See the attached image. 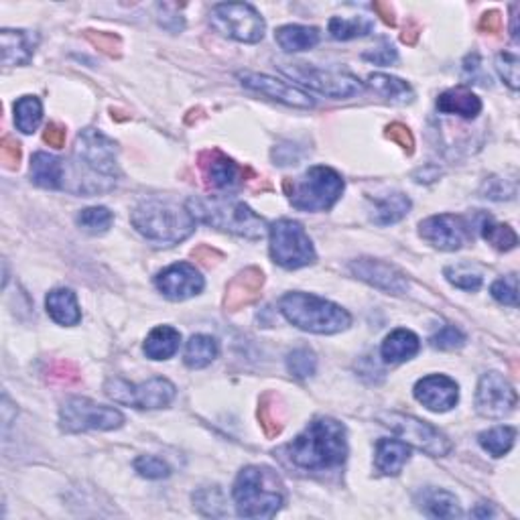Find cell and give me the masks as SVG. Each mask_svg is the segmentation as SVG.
Masks as SVG:
<instances>
[{
	"label": "cell",
	"instance_id": "cell-1",
	"mask_svg": "<svg viewBox=\"0 0 520 520\" xmlns=\"http://www.w3.org/2000/svg\"><path fill=\"white\" fill-rule=\"evenodd\" d=\"M287 454L289 460L301 470L324 472L340 468L348 455L346 427L330 417L311 420L308 429L289 443Z\"/></svg>",
	"mask_w": 520,
	"mask_h": 520
},
{
	"label": "cell",
	"instance_id": "cell-2",
	"mask_svg": "<svg viewBox=\"0 0 520 520\" xmlns=\"http://www.w3.org/2000/svg\"><path fill=\"white\" fill-rule=\"evenodd\" d=\"M234 502L242 518H273L285 504V484L266 465H248L234 481Z\"/></svg>",
	"mask_w": 520,
	"mask_h": 520
},
{
	"label": "cell",
	"instance_id": "cell-3",
	"mask_svg": "<svg viewBox=\"0 0 520 520\" xmlns=\"http://www.w3.org/2000/svg\"><path fill=\"white\" fill-rule=\"evenodd\" d=\"M130 221L136 232L159 247L179 244L195 230V218L187 208L163 200L141 202L130 216Z\"/></svg>",
	"mask_w": 520,
	"mask_h": 520
},
{
	"label": "cell",
	"instance_id": "cell-4",
	"mask_svg": "<svg viewBox=\"0 0 520 520\" xmlns=\"http://www.w3.org/2000/svg\"><path fill=\"white\" fill-rule=\"evenodd\" d=\"M186 208L195 221H204L216 230L242 236V238L260 240L269 232L266 221L242 202L221 200V197H191Z\"/></svg>",
	"mask_w": 520,
	"mask_h": 520
},
{
	"label": "cell",
	"instance_id": "cell-5",
	"mask_svg": "<svg viewBox=\"0 0 520 520\" xmlns=\"http://www.w3.org/2000/svg\"><path fill=\"white\" fill-rule=\"evenodd\" d=\"M279 309L289 324L303 332L332 335L348 330L351 317L346 309L321 297L309 293H287L279 303Z\"/></svg>",
	"mask_w": 520,
	"mask_h": 520
},
{
	"label": "cell",
	"instance_id": "cell-6",
	"mask_svg": "<svg viewBox=\"0 0 520 520\" xmlns=\"http://www.w3.org/2000/svg\"><path fill=\"white\" fill-rule=\"evenodd\" d=\"M289 202L301 212H327L343 194V179L332 167H311L301 178L282 183Z\"/></svg>",
	"mask_w": 520,
	"mask_h": 520
},
{
	"label": "cell",
	"instance_id": "cell-7",
	"mask_svg": "<svg viewBox=\"0 0 520 520\" xmlns=\"http://www.w3.org/2000/svg\"><path fill=\"white\" fill-rule=\"evenodd\" d=\"M271 256L282 269H301L316 263V248L299 221L279 220L269 228Z\"/></svg>",
	"mask_w": 520,
	"mask_h": 520
},
{
	"label": "cell",
	"instance_id": "cell-8",
	"mask_svg": "<svg viewBox=\"0 0 520 520\" xmlns=\"http://www.w3.org/2000/svg\"><path fill=\"white\" fill-rule=\"evenodd\" d=\"M122 423H125V415L118 409L104 407L80 396L65 401L59 411V427L65 433L112 431L122 427Z\"/></svg>",
	"mask_w": 520,
	"mask_h": 520
},
{
	"label": "cell",
	"instance_id": "cell-9",
	"mask_svg": "<svg viewBox=\"0 0 520 520\" xmlns=\"http://www.w3.org/2000/svg\"><path fill=\"white\" fill-rule=\"evenodd\" d=\"M210 25L220 35L240 43H258L264 37V21L247 3H221L210 13Z\"/></svg>",
	"mask_w": 520,
	"mask_h": 520
},
{
	"label": "cell",
	"instance_id": "cell-10",
	"mask_svg": "<svg viewBox=\"0 0 520 520\" xmlns=\"http://www.w3.org/2000/svg\"><path fill=\"white\" fill-rule=\"evenodd\" d=\"M117 152V143L110 141L100 130L86 128L78 134L74 155L78 159V165L90 171L94 178L114 183L117 181L114 178L118 175Z\"/></svg>",
	"mask_w": 520,
	"mask_h": 520
},
{
	"label": "cell",
	"instance_id": "cell-11",
	"mask_svg": "<svg viewBox=\"0 0 520 520\" xmlns=\"http://www.w3.org/2000/svg\"><path fill=\"white\" fill-rule=\"evenodd\" d=\"M380 420H385V425L390 427V431L399 435L407 446L425 451L431 457H443L454 449L446 435L438 427L427 423V420L403 415V412H385V415H380Z\"/></svg>",
	"mask_w": 520,
	"mask_h": 520
},
{
	"label": "cell",
	"instance_id": "cell-12",
	"mask_svg": "<svg viewBox=\"0 0 520 520\" xmlns=\"http://www.w3.org/2000/svg\"><path fill=\"white\" fill-rule=\"evenodd\" d=\"M104 390L114 403L134 409H165L175 399V386L167 378H151L143 385H130L125 378H110Z\"/></svg>",
	"mask_w": 520,
	"mask_h": 520
},
{
	"label": "cell",
	"instance_id": "cell-13",
	"mask_svg": "<svg viewBox=\"0 0 520 520\" xmlns=\"http://www.w3.org/2000/svg\"><path fill=\"white\" fill-rule=\"evenodd\" d=\"M282 74H287L289 78L305 83L311 90L325 94L330 98H351L362 91V82L356 75L346 72H334V70H319V67H311L305 64H295L293 67L282 65Z\"/></svg>",
	"mask_w": 520,
	"mask_h": 520
},
{
	"label": "cell",
	"instance_id": "cell-14",
	"mask_svg": "<svg viewBox=\"0 0 520 520\" xmlns=\"http://www.w3.org/2000/svg\"><path fill=\"white\" fill-rule=\"evenodd\" d=\"M516 390L500 372H488L480 378L476 390V409L486 419H504L516 407Z\"/></svg>",
	"mask_w": 520,
	"mask_h": 520
},
{
	"label": "cell",
	"instance_id": "cell-15",
	"mask_svg": "<svg viewBox=\"0 0 520 520\" xmlns=\"http://www.w3.org/2000/svg\"><path fill=\"white\" fill-rule=\"evenodd\" d=\"M419 234L431 247L446 252L460 250L472 238L468 221L462 216H454V213H439V216L423 220L419 226Z\"/></svg>",
	"mask_w": 520,
	"mask_h": 520
},
{
	"label": "cell",
	"instance_id": "cell-16",
	"mask_svg": "<svg viewBox=\"0 0 520 520\" xmlns=\"http://www.w3.org/2000/svg\"><path fill=\"white\" fill-rule=\"evenodd\" d=\"M197 165H200V171L208 187L216 191L238 189L244 183V175L248 173V169L234 163L230 157H226L218 149L204 151L200 159H197Z\"/></svg>",
	"mask_w": 520,
	"mask_h": 520
},
{
	"label": "cell",
	"instance_id": "cell-17",
	"mask_svg": "<svg viewBox=\"0 0 520 520\" xmlns=\"http://www.w3.org/2000/svg\"><path fill=\"white\" fill-rule=\"evenodd\" d=\"M238 80L247 90L258 91V94L271 98V100L293 106V108H313L316 106V100L309 94H305L303 90L290 86V83L282 80L271 78V75L242 72L238 74Z\"/></svg>",
	"mask_w": 520,
	"mask_h": 520
},
{
	"label": "cell",
	"instance_id": "cell-18",
	"mask_svg": "<svg viewBox=\"0 0 520 520\" xmlns=\"http://www.w3.org/2000/svg\"><path fill=\"white\" fill-rule=\"evenodd\" d=\"M157 289L171 301H186L204 290V277L194 264L178 263L160 271L155 279Z\"/></svg>",
	"mask_w": 520,
	"mask_h": 520
},
{
	"label": "cell",
	"instance_id": "cell-19",
	"mask_svg": "<svg viewBox=\"0 0 520 520\" xmlns=\"http://www.w3.org/2000/svg\"><path fill=\"white\" fill-rule=\"evenodd\" d=\"M350 271L354 273V277L368 282V285L377 287L380 290H386V293L401 295V293H407V289H409V281L399 269H394L393 264L382 263V260H377V258L351 260Z\"/></svg>",
	"mask_w": 520,
	"mask_h": 520
},
{
	"label": "cell",
	"instance_id": "cell-20",
	"mask_svg": "<svg viewBox=\"0 0 520 520\" xmlns=\"http://www.w3.org/2000/svg\"><path fill=\"white\" fill-rule=\"evenodd\" d=\"M415 399L433 412H446L454 409L460 399V386L455 380L443 374H431L415 385Z\"/></svg>",
	"mask_w": 520,
	"mask_h": 520
},
{
	"label": "cell",
	"instance_id": "cell-21",
	"mask_svg": "<svg viewBox=\"0 0 520 520\" xmlns=\"http://www.w3.org/2000/svg\"><path fill=\"white\" fill-rule=\"evenodd\" d=\"M264 285V274L256 266H248V269L240 271L236 277L228 282L224 308L226 311H240L248 305L256 303L260 299V290Z\"/></svg>",
	"mask_w": 520,
	"mask_h": 520
},
{
	"label": "cell",
	"instance_id": "cell-22",
	"mask_svg": "<svg viewBox=\"0 0 520 520\" xmlns=\"http://www.w3.org/2000/svg\"><path fill=\"white\" fill-rule=\"evenodd\" d=\"M3 43V64L4 65H27L39 43V37L30 30H11L4 29L0 33Z\"/></svg>",
	"mask_w": 520,
	"mask_h": 520
},
{
	"label": "cell",
	"instance_id": "cell-23",
	"mask_svg": "<svg viewBox=\"0 0 520 520\" xmlns=\"http://www.w3.org/2000/svg\"><path fill=\"white\" fill-rule=\"evenodd\" d=\"M64 160L49 152H35L30 159V179L43 189H64Z\"/></svg>",
	"mask_w": 520,
	"mask_h": 520
},
{
	"label": "cell",
	"instance_id": "cell-24",
	"mask_svg": "<svg viewBox=\"0 0 520 520\" xmlns=\"http://www.w3.org/2000/svg\"><path fill=\"white\" fill-rule=\"evenodd\" d=\"M420 342L411 330H394L382 342L380 354L386 364H401L419 354Z\"/></svg>",
	"mask_w": 520,
	"mask_h": 520
},
{
	"label": "cell",
	"instance_id": "cell-25",
	"mask_svg": "<svg viewBox=\"0 0 520 520\" xmlns=\"http://www.w3.org/2000/svg\"><path fill=\"white\" fill-rule=\"evenodd\" d=\"M438 110L443 114H457L462 118H476L481 112V100L468 88H451L438 98Z\"/></svg>",
	"mask_w": 520,
	"mask_h": 520
},
{
	"label": "cell",
	"instance_id": "cell-26",
	"mask_svg": "<svg viewBox=\"0 0 520 520\" xmlns=\"http://www.w3.org/2000/svg\"><path fill=\"white\" fill-rule=\"evenodd\" d=\"M48 313L51 319L59 325H78L82 319V311L75 293L72 289H53L45 299Z\"/></svg>",
	"mask_w": 520,
	"mask_h": 520
},
{
	"label": "cell",
	"instance_id": "cell-27",
	"mask_svg": "<svg viewBox=\"0 0 520 520\" xmlns=\"http://www.w3.org/2000/svg\"><path fill=\"white\" fill-rule=\"evenodd\" d=\"M411 460V447L404 441L380 439L377 443V470L385 476H399Z\"/></svg>",
	"mask_w": 520,
	"mask_h": 520
},
{
	"label": "cell",
	"instance_id": "cell-28",
	"mask_svg": "<svg viewBox=\"0 0 520 520\" xmlns=\"http://www.w3.org/2000/svg\"><path fill=\"white\" fill-rule=\"evenodd\" d=\"M181 346V334L171 325H159L149 334L144 342V354L151 360H169L171 356L178 354Z\"/></svg>",
	"mask_w": 520,
	"mask_h": 520
},
{
	"label": "cell",
	"instance_id": "cell-29",
	"mask_svg": "<svg viewBox=\"0 0 520 520\" xmlns=\"http://www.w3.org/2000/svg\"><path fill=\"white\" fill-rule=\"evenodd\" d=\"M419 504L425 510V515L433 518H460L464 515L455 496L447 490H439V488H427V490H423Z\"/></svg>",
	"mask_w": 520,
	"mask_h": 520
},
{
	"label": "cell",
	"instance_id": "cell-30",
	"mask_svg": "<svg viewBox=\"0 0 520 520\" xmlns=\"http://www.w3.org/2000/svg\"><path fill=\"white\" fill-rule=\"evenodd\" d=\"M411 210V200L404 194H388L372 202V221L378 226H390L401 221Z\"/></svg>",
	"mask_w": 520,
	"mask_h": 520
},
{
	"label": "cell",
	"instance_id": "cell-31",
	"mask_svg": "<svg viewBox=\"0 0 520 520\" xmlns=\"http://www.w3.org/2000/svg\"><path fill=\"white\" fill-rule=\"evenodd\" d=\"M274 39L281 45V49L289 53L293 51H308L319 43V30L316 27L303 25H285L277 29Z\"/></svg>",
	"mask_w": 520,
	"mask_h": 520
},
{
	"label": "cell",
	"instance_id": "cell-32",
	"mask_svg": "<svg viewBox=\"0 0 520 520\" xmlns=\"http://www.w3.org/2000/svg\"><path fill=\"white\" fill-rule=\"evenodd\" d=\"M218 342L212 335H191V340L186 346V366L191 370H200L210 366L218 358Z\"/></svg>",
	"mask_w": 520,
	"mask_h": 520
},
{
	"label": "cell",
	"instance_id": "cell-33",
	"mask_svg": "<svg viewBox=\"0 0 520 520\" xmlns=\"http://www.w3.org/2000/svg\"><path fill=\"white\" fill-rule=\"evenodd\" d=\"M368 86L377 91L378 96L386 98L390 102L396 104H404L412 100V88L407 82L401 78H394V75H386V74H372L368 78Z\"/></svg>",
	"mask_w": 520,
	"mask_h": 520
},
{
	"label": "cell",
	"instance_id": "cell-34",
	"mask_svg": "<svg viewBox=\"0 0 520 520\" xmlns=\"http://www.w3.org/2000/svg\"><path fill=\"white\" fill-rule=\"evenodd\" d=\"M478 441L484 451H488L492 457H504L512 449L516 441V429L515 427L502 425L494 427V429H488L484 433L478 435Z\"/></svg>",
	"mask_w": 520,
	"mask_h": 520
},
{
	"label": "cell",
	"instance_id": "cell-35",
	"mask_svg": "<svg viewBox=\"0 0 520 520\" xmlns=\"http://www.w3.org/2000/svg\"><path fill=\"white\" fill-rule=\"evenodd\" d=\"M43 118V104L35 96H22L14 104V125L21 133L30 134L35 133L37 126L41 125Z\"/></svg>",
	"mask_w": 520,
	"mask_h": 520
},
{
	"label": "cell",
	"instance_id": "cell-36",
	"mask_svg": "<svg viewBox=\"0 0 520 520\" xmlns=\"http://www.w3.org/2000/svg\"><path fill=\"white\" fill-rule=\"evenodd\" d=\"M258 420L266 438H277L282 431V427H285V423H282V407L273 393L264 394L263 399H260Z\"/></svg>",
	"mask_w": 520,
	"mask_h": 520
},
{
	"label": "cell",
	"instance_id": "cell-37",
	"mask_svg": "<svg viewBox=\"0 0 520 520\" xmlns=\"http://www.w3.org/2000/svg\"><path fill=\"white\" fill-rule=\"evenodd\" d=\"M374 29V22L366 17H351V19H342L334 17L330 21V33L334 39L338 41H350L358 39V37L370 35Z\"/></svg>",
	"mask_w": 520,
	"mask_h": 520
},
{
	"label": "cell",
	"instance_id": "cell-38",
	"mask_svg": "<svg viewBox=\"0 0 520 520\" xmlns=\"http://www.w3.org/2000/svg\"><path fill=\"white\" fill-rule=\"evenodd\" d=\"M480 230H481V236H484V240L488 244H492L496 250L507 252V250L516 248L518 236L508 224H496V221H492L490 218H486L484 221H481Z\"/></svg>",
	"mask_w": 520,
	"mask_h": 520
},
{
	"label": "cell",
	"instance_id": "cell-39",
	"mask_svg": "<svg viewBox=\"0 0 520 520\" xmlns=\"http://www.w3.org/2000/svg\"><path fill=\"white\" fill-rule=\"evenodd\" d=\"M112 220L114 216L108 208L96 205V208H86L80 212L78 226L88 234H104L112 226Z\"/></svg>",
	"mask_w": 520,
	"mask_h": 520
},
{
	"label": "cell",
	"instance_id": "cell-40",
	"mask_svg": "<svg viewBox=\"0 0 520 520\" xmlns=\"http://www.w3.org/2000/svg\"><path fill=\"white\" fill-rule=\"evenodd\" d=\"M316 368H317V358L309 348L293 350L287 358V370L299 380L313 377V374H316Z\"/></svg>",
	"mask_w": 520,
	"mask_h": 520
},
{
	"label": "cell",
	"instance_id": "cell-41",
	"mask_svg": "<svg viewBox=\"0 0 520 520\" xmlns=\"http://www.w3.org/2000/svg\"><path fill=\"white\" fill-rule=\"evenodd\" d=\"M194 502L205 516H224V494L218 486L202 488L200 492L194 494Z\"/></svg>",
	"mask_w": 520,
	"mask_h": 520
},
{
	"label": "cell",
	"instance_id": "cell-42",
	"mask_svg": "<svg viewBox=\"0 0 520 520\" xmlns=\"http://www.w3.org/2000/svg\"><path fill=\"white\" fill-rule=\"evenodd\" d=\"M490 293L498 303L516 308L518 305V279H516V274H508V277L496 281L490 289Z\"/></svg>",
	"mask_w": 520,
	"mask_h": 520
},
{
	"label": "cell",
	"instance_id": "cell-43",
	"mask_svg": "<svg viewBox=\"0 0 520 520\" xmlns=\"http://www.w3.org/2000/svg\"><path fill=\"white\" fill-rule=\"evenodd\" d=\"M134 470L139 472L143 478H147V480H163V478H167L171 473L169 465H167L163 460H159V457H155V455L136 457Z\"/></svg>",
	"mask_w": 520,
	"mask_h": 520
},
{
	"label": "cell",
	"instance_id": "cell-44",
	"mask_svg": "<svg viewBox=\"0 0 520 520\" xmlns=\"http://www.w3.org/2000/svg\"><path fill=\"white\" fill-rule=\"evenodd\" d=\"M496 70H498L500 78L510 90H515V91L518 90L520 74H518V57L515 56V53H510V51L500 53V56L496 57Z\"/></svg>",
	"mask_w": 520,
	"mask_h": 520
},
{
	"label": "cell",
	"instance_id": "cell-45",
	"mask_svg": "<svg viewBox=\"0 0 520 520\" xmlns=\"http://www.w3.org/2000/svg\"><path fill=\"white\" fill-rule=\"evenodd\" d=\"M431 346L435 350H457V348H462L464 343H465V335L457 330V327L454 325H446V327H441V330L431 335Z\"/></svg>",
	"mask_w": 520,
	"mask_h": 520
},
{
	"label": "cell",
	"instance_id": "cell-46",
	"mask_svg": "<svg viewBox=\"0 0 520 520\" xmlns=\"http://www.w3.org/2000/svg\"><path fill=\"white\" fill-rule=\"evenodd\" d=\"M86 37H88V41L94 45V48H98L102 53H106V56H110V57H118L120 56L122 41H120L118 35L102 33V30H98V33H96V30H88Z\"/></svg>",
	"mask_w": 520,
	"mask_h": 520
},
{
	"label": "cell",
	"instance_id": "cell-47",
	"mask_svg": "<svg viewBox=\"0 0 520 520\" xmlns=\"http://www.w3.org/2000/svg\"><path fill=\"white\" fill-rule=\"evenodd\" d=\"M386 136L393 143L399 144L407 155H412V151H415V139H412V133L407 126L401 125V122H393V125L386 128Z\"/></svg>",
	"mask_w": 520,
	"mask_h": 520
},
{
	"label": "cell",
	"instance_id": "cell-48",
	"mask_svg": "<svg viewBox=\"0 0 520 520\" xmlns=\"http://www.w3.org/2000/svg\"><path fill=\"white\" fill-rule=\"evenodd\" d=\"M481 191H484L486 197H490V200H496V202L510 200V197H515V187H512L508 181L498 179V178L488 179L484 183V187H481Z\"/></svg>",
	"mask_w": 520,
	"mask_h": 520
},
{
	"label": "cell",
	"instance_id": "cell-49",
	"mask_svg": "<svg viewBox=\"0 0 520 520\" xmlns=\"http://www.w3.org/2000/svg\"><path fill=\"white\" fill-rule=\"evenodd\" d=\"M446 277L451 285L462 290H478L481 287V277L472 273H464L460 269H446Z\"/></svg>",
	"mask_w": 520,
	"mask_h": 520
},
{
	"label": "cell",
	"instance_id": "cell-50",
	"mask_svg": "<svg viewBox=\"0 0 520 520\" xmlns=\"http://www.w3.org/2000/svg\"><path fill=\"white\" fill-rule=\"evenodd\" d=\"M396 57H399L396 56V49L386 39H382L378 48H374V51L364 53V59L372 61L374 65H393Z\"/></svg>",
	"mask_w": 520,
	"mask_h": 520
},
{
	"label": "cell",
	"instance_id": "cell-51",
	"mask_svg": "<svg viewBox=\"0 0 520 520\" xmlns=\"http://www.w3.org/2000/svg\"><path fill=\"white\" fill-rule=\"evenodd\" d=\"M21 144L11 139V136H4L3 143H0V159H3V165L6 169H17L21 163Z\"/></svg>",
	"mask_w": 520,
	"mask_h": 520
},
{
	"label": "cell",
	"instance_id": "cell-52",
	"mask_svg": "<svg viewBox=\"0 0 520 520\" xmlns=\"http://www.w3.org/2000/svg\"><path fill=\"white\" fill-rule=\"evenodd\" d=\"M43 141L53 149H61L65 144V128L57 125V122H49L43 133Z\"/></svg>",
	"mask_w": 520,
	"mask_h": 520
},
{
	"label": "cell",
	"instance_id": "cell-53",
	"mask_svg": "<svg viewBox=\"0 0 520 520\" xmlns=\"http://www.w3.org/2000/svg\"><path fill=\"white\" fill-rule=\"evenodd\" d=\"M480 30L488 35H496L502 30V14L498 11H488L481 14L480 19Z\"/></svg>",
	"mask_w": 520,
	"mask_h": 520
},
{
	"label": "cell",
	"instance_id": "cell-54",
	"mask_svg": "<svg viewBox=\"0 0 520 520\" xmlns=\"http://www.w3.org/2000/svg\"><path fill=\"white\" fill-rule=\"evenodd\" d=\"M191 255H194V258L197 260V263H202V264H205V266H212L213 263H216L218 258H221L220 252H216V250L210 248V247H200V248H195L194 252H191Z\"/></svg>",
	"mask_w": 520,
	"mask_h": 520
},
{
	"label": "cell",
	"instance_id": "cell-55",
	"mask_svg": "<svg viewBox=\"0 0 520 520\" xmlns=\"http://www.w3.org/2000/svg\"><path fill=\"white\" fill-rule=\"evenodd\" d=\"M372 9L377 11L378 17L386 22V25L390 27H394L396 25V17H394V9H393V4L390 3H374L372 4Z\"/></svg>",
	"mask_w": 520,
	"mask_h": 520
},
{
	"label": "cell",
	"instance_id": "cell-56",
	"mask_svg": "<svg viewBox=\"0 0 520 520\" xmlns=\"http://www.w3.org/2000/svg\"><path fill=\"white\" fill-rule=\"evenodd\" d=\"M51 378L65 380V382H70V380H78V372H75L74 368L70 370V364H64V362H61L56 370H51Z\"/></svg>",
	"mask_w": 520,
	"mask_h": 520
},
{
	"label": "cell",
	"instance_id": "cell-57",
	"mask_svg": "<svg viewBox=\"0 0 520 520\" xmlns=\"http://www.w3.org/2000/svg\"><path fill=\"white\" fill-rule=\"evenodd\" d=\"M419 39V27L415 25V22H411V25L404 29V33H403V41L407 43V45H415Z\"/></svg>",
	"mask_w": 520,
	"mask_h": 520
},
{
	"label": "cell",
	"instance_id": "cell-58",
	"mask_svg": "<svg viewBox=\"0 0 520 520\" xmlns=\"http://www.w3.org/2000/svg\"><path fill=\"white\" fill-rule=\"evenodd\" d=\"M516 11H518V4H512V30H510V33H512V39H515V41H518V27H516V21L518 19H516Z\"/></svg>",
	"mask_w": 520,
	"mask_h": 520
},
{
	"label": "cell",
	"instance_id": "cell-59",
	"mask_svg": "<svg viewBox=\"0 0 520 520\" xmlns=\"http://www.w3.org/2000/svg\"><path fill=\"white\" fill-rule=\"evenodd\" d=\"M472 515H473V516H478V518H481V516H492L494 512H492L490 507H488V508H481V510H473Z\"/></svg>",
	"mask_w": 520,
	"mask_h": 520
}]
</instances>
